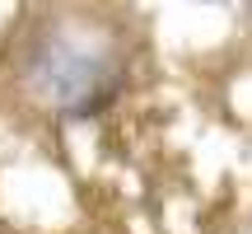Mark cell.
<instances>
[{
    "instance_id": "1",
    "label": "cell",
    "mask_w": 252,
    "mask_h": 234,
    "mask_svg": "<svg viewBox=\"0 0 252 234\" xmlns=\"http://www.w3.org/2000/svg\"><path fill=\"white\" fill-rule=\"evenodd\" d=\"M24 75H28L37 99L52 103L70 122H89V117L108 113L126 84L122 56H112L108 47L89 42V38H75V33L37 38L28 47Z\"/></svg>"
}]
</instances>
